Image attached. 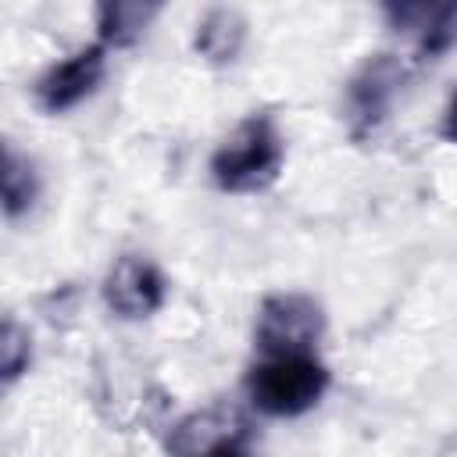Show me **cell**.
Segmentation results:
<instances>
[{"instance_id":"6da1fadb","label":"cell","mask_w":457,"mask_h":457,"mask_svg":"<svg viewBox=\"0 0 457 457\" xmlns=\"http://www.w3.org/2000/svg\"><path fill=\"white\" fill-rule=\"evenodd\" d=\"M286 164V139L271 114H250L243 118L211 154V182L221 193L250 196L264 193L278 182Z\"/></svg>"},{"instance_id":"7a4b0ae2","label":"cell","mask_w":457,"mask_h":457,"mask_svg":"<svg viewBox=\"0 0 457 457\" xmlns=\"http://www.w3.org/2000/svg\"><path fill=\"white\" fill-rule=\"evenodd\" d=\"M332 375L318 353L261 357L246 371V396L268 418H300L325 396Z\"/></svg>"},{"instance_id":"3957f363","label":"cell","mask_w":457,"mask_h":457,"mask_svg":"<svg viewBox=\"0 0 457 457\" xmlns=\"http://www.w3.org/2000/svg\"><path fill=\"white\" fill-rule=\"evenodd\" d=\"M321 332H325L321 303L307 293H268L257 307L253 343L261 357L314 353Z\"/></svg>"},{"instance_id":"277c9868","label":"cell","mask_w":457,"mask_h":457,"mask_svg":"<svg viewBox=\"0 0 457 457\" xmlns=\"http://www.w3.org/2000/svg\"><path fill=\"white\" fill-rule=\"evenodd\" d=\"M400 86L403 64L393 54H375L353 71V79L346 82V125L353 139H368L386 125Z\"/></svg>"},{"instance_id":"5b68a950","label":"cell","mask_w":457,"mask_h":457,"mask_svg":"<svg viewBox=\"0 0 457 457\" xmlns=\"http://www.w3.org/2000/svg\"><path fill=\"white\" fill-rule=\"evenodd\" d=\"M107 75V46L104 43H89L79 46L75 54L54 61L32 86L36 107L43 114H64L71 107H79L82 100H89L100 82Z\"/></svg>"},{"instance_id":"8992f818","label":"cell","mask_w":457,"mask_h":457,"mask_svg":"<svg viewBox=\"0 0 457 457\" xmlns=\"http://www.w3.org/2000/svg\"><path fill=\"white\" fill-rule=\"evenodd\" d=\"M168 300L164 271L143 253H121L104 275V303L125 321H143L157 314Z\"/></svg>"},{"instance_id":"52a82bcc","label":"cell","mask_w":457,"mask_h":457,"mask_svg":"<svg viewBox=\"0 0 457 457\" xmlns=\"http://www.w3.org/2000/svg\"><path fill=\"white\" fill-rule=\"evenodd\" d=\"M175 457H250L243 421L221 411H204L186 418L171 439Z\"/></svg>"},{"instance_id":"ba28073f","label":"cell","mask_w":457,"mask_h":457,"mask_svg":"<svg viewBox=\"0 0 457 457\" xmlns=\"http://www.w3.org/2000/svg\"><path fill=\"white\" fill-rule=\"evenodd\" d=\"M389 21L414 36V57L421 64L443 61L457 46V4H414V7H386Z\"/></svg>"},{"instance_id":"9c48e42d","label":"cell","mask_w":457,"mask_h":457,"mask_svg":"<svg viewBox=\"0 0 457 457\" xmlns=\"http://www.w3.org/2000/svg\"><path fill=\"white\" fill-rule=\"evenodd\" d=\"M246 43V18L236 7H211L193 29V50L207 64H232Z\"/></svg>"},{"instance_id":"30bf717a","label":"cell","mask_w":457,"mask_h":457,"mask_svg":"<svg viewBox=\"0 0 457 457\" xmlns=\"http://www.w3.org/2000/svg\"><path fill=\"white\" fill-rule=\"evenodd\" d=\"M161 4H143V0H107L96 7V32L104 46H132L143 39L150 21L157 18Z\"/></svg>"},{"instance_id":"8fae6325","label":"cell","mask_w":457,"mask_h":457,"mask_svg":"<svg viewBox=\"0 0 457 457\" xmlns=\"http://www.w3.org/2000/svg\"><path fill=\"white\" fill-rule=\"evenodd\" d=\"M39 171L32 164L29 154L14 150L11 143L4 146V171H0V196H4V218L18 221L21 214H29L39 200Z\"/></svg>"},{"instance_id":"7c38bea8","label":"cell","mask_w":457,"mask_h":457,"mask_svg":"<svg viewBox=\"0 0 457 457\" xmlns=\"http://www.w3.org/2000/svg\"><path fill=\"white\" fill-rule=\"evenodd\" d=\"M29 364H32V339L14 318H7L0 328V378H4V386L18 382L29 371Z\"/></svg>"},{"instance_id":"4fadbf2b","label":"cell","mask_w":457,"mask_h":457,"mask_svg":"<svg viewBox=\"0 0 457 457\" xmlns=\"http://www.w3.org/2000/svg\"><path fill=\"white\" fill-rule=\"evenodd\" d=\"M439 136H443L446 143H453V146H457V89H453V96H450V100H446V107H443Z\"/></svg>"}]
</instances>
